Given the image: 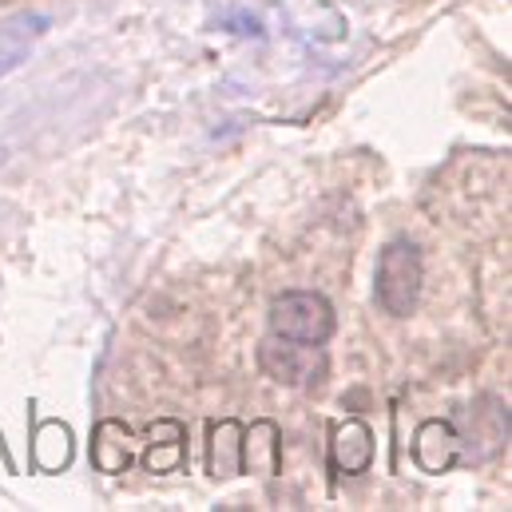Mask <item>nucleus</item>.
I'll return each instance as SVG.
<instances>
[{
  "label": "nucleus",
  "mask_w": 512,
  "mask_h": 512,
  "mask_svg": "<svg viewBox=\"0 0 512 512\" xmlns=\"http://www.w3.org/2000/svg\"><path fill=\"white\" fill-rule=\"evenodd\" d=\"M421 282H425L421 251L409 239H393L378 258V302H382L385 314L409 318L417 310Z\"/></svg>",
  "instance_id": "f257e3e1"
},
{
  "label": "nucleus",
  "mask_w": 512,
  "mask_h": 512,
  "mask_svg": "<svg viewBox=\"0 0 512 512\" xmlns=\"http://www.w3.org/2000/svg\"><path fill=\"white\" fill-rule=\"evenodd\" d=\"M258 366L278 385H294V389H318L330 370L326 350L318 342H298V338H282V334H270L258 346Z\"/></svg>",
  "instance_id": "f03ea898"
},
{
  "label": "nucleus",
  "mask_w": 512,
  "mask_h": 512,
  "mask_svg": "<svg viewBox=\"0 0 512 512\" xmlns=\"http://www.w3.org/2000/svg\"><path fill=\"white\" fill-rule=\"evenodd\" d=\"M270 334L322 346L334 334V306L314 290H286L270 302Z\"/></svg>",
  "instance_id": "7ed1b4c3"
},
{
  "label": "nucleus",
  "mask_w": 512,
  "mask_h": 512,
  "mask_svg": "<svg viewBox=\"0 0 512 512\" xmlns=\"http://www.w3.org/2000/svg\"><path fill=\"white\" fill-rule=\"evenodd\" d=\"M330 461L346 477L366 473L370 461H374V433H370V425L358 421V417L334 425V433H330Z\"/></svg>",
  "instance_id": "20e7f679"
},
{
  "label": "nucleus",
  "mask_w": 512,
  "mask_h": 512,
  "mask_svg": "<svg viewBox=\"0 0 512 512\" xmlns=\"http://www.w3.org/2000/svg\"><path fill=\"white\" fill-rule=\"evenodd\" d=\"M243 421L227 417V421H215L211 433H207V473L215 481H231L243 473Z\"/></svg>",
  "instance_id": "39448f33"
},
{
  "label": "nucleus",
  "mask_w": 512,
  "mask_h": 512,
  "mask_svg": "<svg viewBox=\"0 0 512 512\" xmlns=\"http://www.w3.org/2000/svg\"><path fill=\"white\" fill-rule=\"evenodd\" d=\"M461 453V437L449 421H425L413 441V457L425 473H445Z\"/></svg>",
  "instance_id": "423d86ee"
},
{
  "label": "nucleus",
  "mask_w": 512,
  "mask_h": 512,
  "mask_svg": "<svg viewBox=\"0 0 512 512\" xmlns=\"http://www.w3.org/2000/svg\"><path fill=\"white\" fill-rule=\"evenodd\" d=\"M278 469H282L278 425H274V421H255L251 429H243V473L274 477Z\"/></svg>",
  "instance_id": "0eeeda50"
},
{
  "label": "nucleus",
  "mask_w": 512,
  "mask_h": 512,
  "mask_svg": "<svg viewBox=\"0 0 512 512\" xmlns=\"http://www.w3.org/2000/svg\"><path fill=\"white\" fill-rule=\"evenodd\" d=\"M72 453H76V441H72V429L64 421H40L36 425V433H32V461L44 473H64L72 465Z\"/></svg>",
  "instance_id": "6e6552de"
},
{
  "label": "nucleus",
  "mask_w": 512,
  "mask_h": 512,
  "mask_svg": "<svg viewBox=\"0 0 512 512\" xmlns=\"http://www.w3.org/2000/svg\"><path fill=\"white\" fill-rule=\"evenodd\" d=\"M183 461H187V429L179 421H155L151 445L143 453L147 473H175Z\"/></svg>",
  "instance_id": "1a4fd4ad"
},
{
  "label": "nucleus",
  "mask_w": 512,
  "mask_h": 512,
  "mask_svg": "<svg viewBox=\"0 0 512 512\" xmlns=\"http://www.w3.org/2000/svg\"><path fill=\"white\" fill-rule=\"evenodd\" d=\"M131 433L124 421H100L96 433H92V465L100 473H128L131 465V449H128Z\"/></svg>",
  "instance_id": "9d476101"
},
{
  "label": "nucleus",
  "mask_w": 512,
  "mask_h": 512,
  "mask_svg": "<svg viewBox=\"0 0 512 512\" xmlns=\"http://www.w3.org/2000/svg\"><path fill=\"white\" fill-rule=\"evenodd\" d=\"M24 56H28V44H12L8 52H0V76H8Z\"/></svg>",
  "instance_id": "9b49d317"
}]
</instances>
